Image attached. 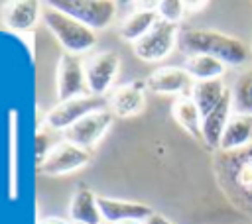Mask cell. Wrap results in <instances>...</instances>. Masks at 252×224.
<instances>
[{
    "mask_svg": "<svg viewBox=\"0 0 252 224\" xmlns=\"http://www.w3.org/2000/svg\"><path fill=\"white\" fill-rule=\"evenodd\" d=\"M177 47L187 55H209L222 61L226 67H240L248 61V47L234 35L209 28L179 29Z\"/></svg>",
    "mask_w": 252,
    "mask_h": 224,
    "instance_id": "6da1fadb",
    "label": "cell"
},
{
    "mask_svg": "<svg viewBox=\"0 0 252 224\" xmlns=\"http://www.w3.org/2000/svg\"><path fill=\"white\" fill-rule=\"evenodd\" d=\"M43 26L51 35L57 39V43L63 47L65 53L69 55H85L94 49L96 45V33L94 29L87 28L79 20L71 18L69 14L53 8L51 4L43 6V16H41Z\"/></svg>",
    "mask_w": 252,
    "mask_h": 224,
    "instance_id": "7a4b0ae2",
    "label": "cell"
},
{
    "mask_svg": "<svg viewBox=\"0 0 252 224\" xmlns=\"http://www.w3.org/2000/svg\"><path fill=\"white\" fill-rule=\"evenodd\" d=\"M217 167L222 183H226L238 198L252 204V145L230 153L220 151Z\"/></svg>",
    "mask_w": 252,
    "mask_h": 224,
    "instance_id": "3957f363",
    "label": "cell"
},
{
    "mask_svg": "<svg viewBox=\"0 0 252 224\" xmlns=\"http://www.w3.org/2000/svg\"><path fill=\"white\" fill-rule=\"evenodd\" d=\"M47 4L69 14L91 29L108 28L118 12L116 2L112 0H51Z\"/></svg>",
    "mask_w": 252,
    "mask_h": 224,
    "instance_id": "277c9868",
    "label": "cell"
},
{
    "mask_svg": "<svg viewBox=\"0 0 252 224\" xmlns=\"http://www.w3.org/2000/svg\"><path fill=\"white\" fill-rule=\"evenodd\" d=\"M177 37H179V26L159 20L138 43L132 45V49L140 61L158 63L177 47Z\"/></svg>",
    "mask_w": 252,
    "mask_h": 224,
    "instance_id": "5b68a950",
    "label": "cell"
},
{
    "mask_svg": "<svg viewBox=\"0 0 252 224\" xmlns=\"http://www.w3.org/2000/svg\"><path fill=\"white\" fill-rule=\"evenodd\" d=\"M55 92H57V102H65L89 94L85 59L69 53H63L59 57L55 69Z\"/></svg>",
    "mask_w": 252,
    "mask_h": 224,
    "instance_id": "8992f818",
    "label": "cell"
},
{
    "mask_svg": "<svg viewBox=\"0 0 252 224\" xmlns=\"http://www.w3.org/2000/svg\"><path fill=\"white\" fill-rule=\"evenodd\" d=\"M120 55L116 51H98L94 55H89L85 59V75H87V86L89 94L102 96L106 94L118 73H120Z\"/></svg>",
    "mask_w": 252,
    "mask_h": 224,
    "instance_id": "52a82bcc",
    "label": "cell"
},
{
    "mask_svg": "<svg viewBox=\"0 0 252 224\" xmlns=\"http://www.w3.org/2000/svg\"><path fill=\"white\" fill-rule=\"evenodd\" d=\"M91 161V151L83 149L67 140L55 141L53 149L47 153V157L39 163V173L47 177H59L73 173L77 169H83Z\"/></svg>",
    "mask_w": 252,
    "mask_h": 224,
    "instance_id": "ba28073f",
    "label": "cell"
},
{
    "mask_svg": "<svg viewBox=\"0 0 252 224\" xmlns=\"http://www.w3.org/2000/svg\"><path fill=\"white\" fill-rule=\"evenodd\" d=\"M102 100L98 96L87 94V96H79L73 100H65V102H57L43 120V126L47 130H55V132H67L73 124H77L81 118H85L87 114L102 108L100 106Z\"/></svg>",
    "mask_w": 252,
    "mask_h": 224,
    "instance_id": "9c48e42d",
    "label": "cell"
},
{
    "mask_svg": "<svg viewBox=\"0 0 252 224\" xmlns=\"http://www.w3.org/2000/svg\"><path fill=\"white\" fill-rule=\"evenodd\" d=\"M112 120H114V116L108 108H98V110L87 114L85 118H81L77 124H73L67 132H63V140L91 151L102 140L106 130L112 126Z\"/></svg>",
    "mask_w": 252,
    "mask_h": 224,
    "instance_id": "30bf717a",
    "label": "cell"
},
{
    "mask_svg": "<svg viewBox=\"0 0 252 224\" xmlns=\"http://www.w3.org/2000/svg\"><path fill=\"white\" fill-rule=\"evenodd\" d=\"M193 84H195V81L191 79V75L183 67H177V65L158 67L146 79L148 90H152L156 94H173L177 98L191 96Z\"/></svg>",
    "mask_w": 252,
    "mask_h": 224,
    "instance_id": "8fae6325",
    "label": "cell"
},
{
    "mask_svg": "<svg viewBox=\"0 0 252 224\" xmlns=\"http://www.w3.org/2000/svg\"><path fill=\"white\" fill-rule=\"evenodd\" d=\"M106 106L112 112V116L118 118L138 116L146 106V81L136 79L114 86L106 98Z\"/></svg>",
    "mask_w": 252,
    "mask_h": 224,
    "instance_id": "7c38bea8",
    "label": "cell"
},
{
    "mask_svg": "<svg viewBox=\"0 0 252 224\" xmlns=\"http://www.w3.org/2000/svg\"><path fill=\"white\" fill-rule=\"evenodd\" d=\"M43 16V6L37 0H12L2 4L0 18L6 29L24 33L32 31Z\"/></svg>",
    "mask_w": 252,
    "mask_h": 224,
    "instance_id": "4fadbf2b",
    "label": "cell"
},
{
    "mask_svg": "<svg viewBox=\"0 0 252 224\" xmlns=\"http://www.w3.org/2000/svg\"><path fill=\"white\" fill-rule=\"evenodd\" d=\"M234 114V104H232V90L226 92V96L209 112L203 116V124H201V140L207 143L209 149H217L220 147V140L222 134L230 122Z\"/></svg>",
    "mask_w": 252,
    "mask_h": 224,
    "instance_id": "5bb4252c",
    "label": "cell"
},
{
    "mask_svg": "<svg viewBox=\"0 0 252 224\" xmlns=\"http://www.w3.org/2000/svg\"><path fill=\"white\" fill-rule=\"evenodd\" d=\"M98 208L104 224H118L124 220H146L154 212L152 206L144 202L112 198V196H98Z\"/></svg>",
    "mask_w": 252,
    "mask_h": 224,
    "instance_id": "9a60e30c",
    "label": "cell"
},
{
    "mask_svg": "<svg viewBox=\"0 0 252 224\" xmlns=\"http://www.w3.org/2000/svg\"><path fill=\"white\" fill-rule=\"evenodd\" d=\"M69 220L77 224H104L98 208V196L91 189L81 187L73 193L69 200Z\"/></svg>",
    "mask_w": 252,
    "mask_h": 224,
    "instance_id": "2e32d148",
    "label": "cell"
},
{
    "mask_svg": "<svg viewBox=\"0 0 252 224\" xmlns=\"http://www.w3.org/2000/svg\"><path fill=\"white\" fill-rule=\"evenodd\" d=\"M250 145H252V116L234 112L224 134H222L219 151L230 153V151L246 149Z\"/></svg>",
    "mask_w": 252,
    "mask_h": 224,
    "instance_id": "e0dca14e",
    "label": "cell"
},
{
    "mask_svg": "<svg viewBox=\"0 0 252 224\" xmlns=\"http://www.w3.org/2000/svg\"><path fill=\"white\" fill-rule=\"evenodd\" d=\"M159 22V16L156 10H134L128 14L122 24L118 26V35L128 43H138L156 24Z\"/></svg>",
    "mask_w": 252,
    "mask_h": 224,
    "instance_id": "ac0fdd59",
    "label": "cell"
},
{
    "mask_svg": "<svg viewBox=\"0 0 252 224\" xmlns=\"http://www.w3.org/2000/svg\"><path fill=\"white\" fill-rule=\"evenodd\" d=\"M230 88H226L224 81L222 79H215V81H197L193 84V90H191V98L193 102L199 106L201 114H209L228 92Z\"/></svg>",
    "mask_w": 252,
    "mask_h": 224,
    "instance_id": "d6986e66",
    "label": "cell"
},
{
    "mask_svg": "<svg viewBox=\"0 0 252 224\" xmlns=\"http://www.w3.org/2000/svg\"><path fill=\"white\" fill-rule=\"evenodd\" d=\"M171 116H173V120H175L185 132H189L193 138H201L203 114H201L199 106L193 102L191 96L175 98L173 104H171Z\"/></svg>",
    "mask_w": 252,
    "mask_h": 224,
    "instance_id": "ffe728a7",
    "label": "cell"
},
{
    "mask_svg": "<svg viewBox=\"0 0 252 224\" xmlns=\"http://www.w3.org/2000/svg\"><path fill=\"white\" fill-rule=\"evenodd\" d=\"M183 69L191 75V79L197 81H215V79H222L226 65L215 57L209 55H187Z\"/></svg>",
    "mask_w": 252,
    "mask_h": 224,
    "instance_id": "44dd1931",
    "label": "cell"
},
{
    "mask_svg": "<svg viewBox=\"0 0 252 224\" xmlns=\"http://www.w3.org/2000/svg\"><path fill=\"white\" fill-rule=\"evenodd\" d=\"M232 104L236 114L252 116V69L242 73L232 88Z\"/></svg>",
    "mask_w": 252,
    "mask_h": 224,
    "instance_id": "7402d4cb",
    "label": "cell"
},
{
    "mask_svg": "<svg viewBox=\"0 0 252 224\" xmlns=\"http://www.w3.org/2000/svg\"><path fill=\"white\" fill-rule=\"evenodd\" d=\"M185 14H187L185 2H181V0H159V4H158V16L163 22L179 26V22L183 20Z\"/></svg>",
    "mask_w": 252,
    "mask_h": 224,
    "instance_id": "603a6c76",
    "label": "cell"
},
{
    "mask_svg": "<svg viewBox=\"0 0 252 224\" xmlns=\"http://www.w3.org/2000/svg\"><path fill=\"white\" fill-rule=\"evenodd\" d=\"M53 141H51V136L45 132V130H39L37 136H35V151H37V163H41L47 153L53 149Z\"/></svg>",
    "mask_w": 252,
    "mask_h": 224,
    "instance_id": "cb8c5ba5",
    "label": "cell"
},
{
    "mask_svg": "<svg viewBox=\"0 0 252 224\" xmlns=\"http://www.w3.org/2000/svg\"><path fill=\"white\" fill-rule=\"evenodd\" d=\"M144 224H173V222H171L169 218H165L163 214H159V212L154 210V212L144 220Z\"/></svg>",
    "mask_w": 252,
    "mask_h": 224,
    "instance_id": "d4e9b609",
    "label": "cell"
},
{
    "mask_svg": "<svg viewBox=\"0 0 252 224\" xmlns=\"http://www.w3.org/2000/svg\"><path fill=\"white\" fill-rule=\"evenodd\" d=\"M207 6H209V2H207V0H199V2L187 0V2H185V12H203Z\"/></svg>",
    "mask_w": 252,
    "mask_h": 224,
    "instance_id": "484cf974",
    "label": "cell"
},
{
    "mask_svg": "<svg viewBox=\"0 0 252 224\" xmlns=\"http://www.w3.org/2000/svg\"><path fill=\"white\" fill-rule=\"evenodd\" d=\"M158 4L159 2H132L136 10H156V12H158Z\"/></svg>",
    "mask_w": 252,
    "mask_h": 224,
    "instance_id": "4316f807",
    "label": "cell"
},
{
    "mask_svg": "<svg viewBox=\"0 0 252 224\" xmlns=\"http://www.w3.org/2000/svg\"><path fill=\"white\" fill-rule=\"evenodd\" d=\"M39 224H71V220H65V218H57V216H47V218H41Z\"/></svg>",
    "mask_w": 252,
    "mask_h": 224,
    "instance_id": "83f0119b",
    "label": "cell"
},
{
    "mask_svg": "<svg viewBox=\"0 0 252 224\" xmlns=\"http://www.w3.org/2000/svg\"><path fill=\"white\" fill-rule=\"evenodd\" d=\"M118 224H144V220H124V222H118Z\"/></svg>",
    "mask_w": 252,
    "mask_h": 224,
    "instance_id": "f1b7e54d",
    "label": "cell"
},
{
    "mask_svg": "<svg viewBox=\"0 0 252 224\" xmlns=\"http://www.w3.org/2000/svg\"><path fill=\"white\" fill-rule=\"evenodd\" d=\"M250 53H252V41H250Z\"/></svg>",
    "mask_w": 252,
    "mask_h": 224,
    "instance_id": "f546056e",
    "label": "cell"
},
{
    "mask_svg": "<svg viewBox=\"0 0 252 224\" xmlns=\"http://www.w3.org/2000/svg\"><path fill=\"white\" fill-rule=\"evenodd\" d=\"M71 224H77V222H71Z\"/></svg>",
    "mask_w": 252,
    "mask_h": 224,
    "instance_id": "4dcf8cb0",
    "label": "cell"
}]
</instances>
